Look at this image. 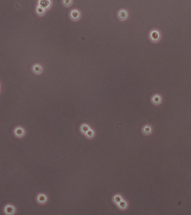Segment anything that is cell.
I'll use <instances>...</instances> for the list:
<instances>
[{
    "mask_svg": "<svg viewBox=\"0 0 191 215\" xmlns=\"http://www.w3.org/2000/svg\"><path fill=\"white\" fill-rule=\"evenodd\" d=\"M123 199H124L123 197H122V195L120 194H115V195H113V197L112 198L113 202L116 205H118V204H119L120 202L122 201Z\"/></svg>",
    "mask_w": 191,
    "mask_h": 215,
    "instance_id": "obj_4",
    "label": "cell"
},
{
    "mask_svg": "<svg viewBox=\"0 0 191 215\" xmlns=\"http://www.w3.org/2000/svg\"><path fill=\"white\" fill-rule=\"evenodd\" d=\"M36 11H37V12L38 13V14L42 15V14H44L45 10L44 9V8H42V7L39 6V7H38L37 8H36Z\"/></svg>",
    "mask_w": 191,
    "mask_h": 215,
    "instance_id": "obj_15",
    "label": "cell"
},
{
    "mask_svg": "<svg viewBox=\"0 0 191 215\" xmlns=\"http://www.w3.org/2000/svg\"><path fill=\"white\" fill-rule=\"evenodd\" d=\"M117 206L119 209L121 210H125L128 207V203L127 202L125 199H123L117 205Z\"/></svg>",
    "mask_w": 191,
    "mask_h": 215,
    "instance_id": "obj_3",
    "label": "cell"
},
{
    "mask_svg": "<svg viewBox=\"0 0 191 215\" xmlns=\"http://www.w3.org/2000/svg\"><path fill=\"white\" fill-rule=\"evenodd\" d=\"M70 17L71 18L74 20H77L80 17V13L76 10L72 11V12H70Z\"/></svg>",
    "mask_w": 191,
    "mask_h": 215,
    "instance_id": "obj_6",
    "label": "cell"
},
{
    "mask_svg": "<svg viewBox=\"0 0 191 215\" xmlns=\"http://www.w3.org/2000/svg\"><path fill=\"white\" fill-rule=\"evenodd\" d=\"M142 132L145 135H149L152 132V128L150 126L146 125L143 128Z\"/></svg>",
    "mask_w": 191,
    "mask_h": 215,
    "instance_id": "obj_7",
    "label": "cell"
},
{
    "mask_svg": "<svg viewBox=\"0 0 191 215\" xmlns=\"http://www.w3.org/2000/svg\"><path fill=\"white\" fill-rule=\"evenodd\" d=\"M150 36L152 40H154V41H156V40H158L159 38V34L158 31H153L151 33Z\"/></svg>",
    "mask_w": 191,
    "mask_h": 215,
    "instance_id": "obj_12",
    "label": "cell"
},
{
    "mask_svg": "<svg viewBox=\"0 0 191 215\" xmlns=\"http://www.w3.org/2000/svg\"><path fill=\"white\" fill-rule=\"evenodd\" d=\"M15 133L17 137H22L25 134V131L21 127H18L15 130Z\"/></svg>",
    "mask_w": 191,
    "mask_h": 215,
    "instance_id": "obj_5",
    "label": "cell"
},
{
    "mask_svg": "<svg viewBox=\"0 0 191 215\" xmlns=\"http://www.w3.org/2000/svg\"><path fill=\"white\" fill-rule=\"evenodd\" d=\"M4 212L6 215H14L15 214L16 209L14 206L11 205H6L4 208Z\"/></svg>",
    "mask_w": 191,
    "mask_h": 215,
    "instance_id": "obj_1",
    "label": "cell"
},
{
    "mask_svg": "<svg viewBox=\"0 0 191 215\" xmlns=\"http://www.w3.org/2000/svg\"><path fill=\"white\" fill-rule=\"evenodd\" d=\"M152 102L156 105L159 104L161 103V98L159 95L154 96L152 98Z\"/></svg>",
    "mask_w": 191,
    "mask_h": 215,
    "instance_id": "obj_13",
    "label": "cell"
},
{
    "mask_svg": "<svg viewBox=\"0 0 191 215\" xmlns=\"http://www.w3.org/2000/svg\"><path fill=\"white\" fill-rule=\"evenodd\" d=\"M63 4L65 6H70V4L72 3V1H70V0H65V1H63Z\"/></svg>",
    "mask_w": 191,
    "mask_h": 215,
    "instance_id": "obj_16",
    "label": "cell"
},
{
    "mask_svg": "<svg viewBox=\"0 0 191 215\" xmlns=\"http://www.w3.org/2000/svg\"><path fill=\"white\" fill-rule=\"evenodd\" d=\"M36 199H37V201L39 203L41 204V205H43V204L46 203L47 201H48V197L45 194L40 193V194H38Z\"/></svg>",
    "mask_w": 191,
    "mask_h": 215,
    "instance_id": "obj_2",
    "label": "cell"
},
{
    "mask_svg": "<svg viewBox=\"0 0 191 215\" xmlns=\"http://www.w3.org/2000/svg\"><path fill=\"white\" fill-rule=\"evenodd\" d=\"M33 70L34 72L36 73V74H40V73H41L42 71V68L40 65L36 64V65H35L34 66Z\"/></svg>",
    "mask_w": 191,
    "mask_h": 215,
    "instance_id": "obj_14",
    "label": "cell"
},
{
    "mask_svg": "<svg viewBox=\"0 0 191 215\" xmlns=\"http://www.w3.org/2000/svg\"><path fill=\"white\" fill-rule=\"evenodd\" d=\"M90 129H91V127L88 125L87 124H82L81 127H80V131L81 132L83 133V134H84L85 135V133H86Z\"/></svg>",
    "mask_w": 191,
    "mask_h": 215,
    "instance_id": "obj_9",
    "label": "cell"
},
{
    "mask_svg": "<svg viewBox=\"0 0 191 215\" xmlns=\"http://www.w3.org/2000/svg\"><path fill=\"white\" fill-rule=\"evenodd\" d=\"M119 17L120 19L122 20H124L127 18V13L126 11L124 10H120L119 12Z\"/></svg>",
    "mask_w": 191,
    "mask_h": 215,
    "instance_id": "obj_10",
    "label": "cell"
},
{
    "mask_svg": "<svg viewBox=\"0 0 191 215\" xmlns=\"http://www.w3.org/2000/svg\"><path fill=\"white\" fill-rule=\"evenodd\" d=\"M39 3L40 7L44 8V10L48 8L50 6V1H40L39 2Z\"/></svg>",
    "mask_w": 191,
    "mask_h": 215,
    "instance_id": "obj_8",
    "label": "cell"
},
{
    "mask_svg": "<svg viewBox=\"0 0 191 215\" xmlns=\"http://www.w3.org/2000/svg\"><path fill=\"white\" fill-rule=\"evenodd\" d=\"M85 136L87 138L92 139L94 138V136H95V133H94V131L92 130V129L91 128L86 133H85Z\"/></svg>",
    "mask_w": 191,
    "mask_h": 215,
    "instance_id": "obj_11",
    "label": "cell"
}]
</instances>
